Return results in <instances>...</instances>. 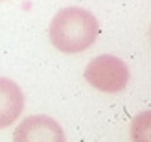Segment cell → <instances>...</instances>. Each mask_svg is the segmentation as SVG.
<instances>
[{
    "label": "cell",
    "mask_w": 151,
    "mask_h": 142,
    "mask_svg": "<svg viewBox=\"0 0 151 142\" xmlns=\"http://www.w3.org/2000/svg\"><path fill=\"white\" fill-rule=\"evenodd\" d=\"M24 109V92L13 79L0 78V129L17 122Z\"/></svg>",
    "instance_id": "cell-4"
},
{
    "label": "cell",
    "mask_w": 151,
    "mask_h": 142,
    "mask_svg": "<svg viewBox=\"0 0 151 142\" xmlns=\"http://www.w3.org/2000/svg\"><path fill=\"white\" fill-rule=\"evenodd\" d=\"M100 24L90 11L83 7H65L50 22V43L63 54H79L92 46Z\"/></svg>",
    "instance_id": "cell-1"
},
{
    "label": "cell",
    "mask_w": 151,
    "mask_h": 142,
    "mask_svg": "<svg viewBox=\"0 0 151 142\" xmlns=\"http://www.w3.org/2000/svg\"><path fill=\"white\" fill-rule=\"evenodd\" d=\"M15 142H65V133L54 118L35 115L28 116L26 120L15 129Z\"/></svg>",
    "instance_id": "cell-3"
},
{
    "label": "cell",
    "mask_w": 151,
    "mask_h": 142,
    "mask_svg": "<svg viewBox=\"0 0 151 142\" xmlns=\"http://www.w3.org/2000/svg\"><path fill=\"white\" fill-rule=\"evenodd\" d=\"M85 79L101 92H120L129 83V68L120 57L101 54L85 66Z\"/></svg>",
    "instance_id": "cell-2"
}]
</instances>
